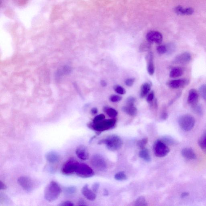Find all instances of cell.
Masks as SVG:
<instances>
[{"mask_svg": "<svg viewBox=\"0 0 206 206\" xmlns=\"http://www.w3.org/2000/svg\"><path fill=\"white\" fill-rule=\"evenodd\" d=\"M61 192V188L58 184L54 181H51L44 190V198L48 202H53L59 198Z\"/></svg>", "mask_w": 206, "mask_h": 206, "instance_id": "cell-1", "label": "cell"}, {"mask_svg": "<svg viewBox=\"0 0 206 206\" xmlns=\"http://www.w3.org/2000/svg\"><path fill=\"white\" fill-rule=\"evenodd\" d=\"M99 144H105L110 151H116L122 147L123 142L122 139L116 135H109L105 139L100 140Z\"/></svg>", "mask_w": 206, "mask_h": 206, "instance_id": "cell-2", "label": "cell"}, {"mask_svg": "<svg viewBox=\"0 0 206 206\" xmlns=\"http://www.w3.org/2000/svg\"><path fill=\"white\" fill-rule=\"evenodd\" d=\"M116 123V120L114 119L103 120L97 122H91L88 126L90 129L98 132H102L107 131L114 128Z\"/></svg>", "mask_w": 206, "mask_h": 206, "instance_id": "cell-3", "label": "cell"}, {"mask_svg": "<svg viewBox=\"0 0 206 206\" xmlns=\"http://www.w3.org/2000/svg\"><path fill=\"white\" fill-rule=\"evenodd\" d=\"M179 126L185 131H191L194 126L195 120L194 117L189 114L181 116L178 121Z\"/></svg>", "mask_w": 206, "mask_h": 206, "instance_id": "cell-4", "label": "cell"}, {"mask_svg": "<svg viewBox=\"0 0 206 206\" xmlns=\"http://www.w3.org/2000/svg\"><path fill=\"white\" fill-rule=\"evenodd\" d=\"M153 150L156 156L159 158L165 157L170 152V150L162 141L157 140L153 144Z\"/></svg>", "mask_w": 206, "mask_h": 206, "instance_id": "cell-5", "label": "cell"}, {"mask_svg": "<svg viewBox=\"0 0 206 206\" xmlns=\"http://www.w3.org/2000/svg\"><path fill=\"white\" fill-rule=\"evenodd\" d=\"M79 162L73 158L67 160L63 164L61 169V172L66 176H70L75 173Z\"/></svg>", "mask_w": 206, "mask_h": 206, "instance_id": "cell-6", "label": "cell"}, {"mask_svg": "<svg viewBox=\"0 0 206 206\" xmlns=\"http://www.w3.org/2000/svg\"><path fill=\"white\" fill-rule=\"evenodd\" d=\"M75 173L81 178L86 179L94 176V172L87 164L83 163H79Z\"/></svg>", "mask_w": 206, "mask_h": 206, "instance_id": "cell-7", "label": "cell"}, {"mask_svg": "<svg viewBox=\"0 0 206 206\" xmlns=\"http://www.w3.org/2000/svg\"><path fill=\"white\" fill-rule=\"evenodd\" d=\"M91 163L92 166L97 170L100 171H105L107 168L106 161L102 155L95 154L92 156L91 159Z\"/></svg>", "mask_w": 206, "mask_h": 206, "instance_id": "cell-8", "label": "cell"}, {"mask_svg": "<svg viewBox=\"0 0 206 206\" xmlns=\"http://www.w3.org/2000/svg\"><path fill=\"white\" fill-rule=\"evenodd\" d=\"M18 184L25 191L31 192L35 189V183L30 177L23 176L19 177L17 180Z\"/></svg>", "mask_w": 206, "mask_h": 206, "instance_id": "cell-9", "label": "cell"}, {"mask_svg": "<svg viewBox=\"0 0 206 206\" xmlns=\"http://www.w3.org/2000/svg\"><path fill=\"white\" fill-rule=\"evenodd\" d=\"M146 39L150 44H160L163 41V36L161 33L158 31H150L147 33Z\"/></svg>", "mask_w": 206, "mask_h": 206, "instance_id": "cell-10", "label": "cell"}, {"mask_svg": "<svg viewBox=\"0 0 206 206\" xmlns=\"http://www.w3.org/2000/svg\"><path fill=\"white\" fill-rule=\"evenodd\" d=\"M189 81L185 79L171 80L167 83V85L172 89H178L184 87L189 84Z\"/></svg>", "mask_w": 206, "mask_h": 206, "instance_id": "cell-11", "label": "cell"}, {"mask_svg": "<svg viewBox=\"0 0 206 206\" xmlns=\"http://www.w3.org/2000/svg\"><path fill=\"white\" fill-rule=\"evenodd\" d=\"M76 154L79 159L81 160H86L89 158V153L87 148L85 146L80 145L76 149Z\"/></svg>", "mask_w": 206, "mask_h": 206, "instance_id": "cell-12", "label": "cell"}, {"mask_svg": "<svg viewBox=\"0 0 206 206\" xmlns=\"http://www.w3.org/2000/svg\"><path fill=\"white\" fill-rule=\"evenodd\" d=\"M191 59V56L190 53L188 52H185L177 56L174 59L173 62L177 64H185L190 62Z\"/></svg>", "mask_w": 206, "mask_h": 206, "instance_id": "cell-13", "label": "cell"}, {"mask_svg": "<svg viewBox=\"0 0 206 206\" xmlns=\"http://www.w3.org/2000/svg\"><path fill=\"white\" fill-rule=\"evenodd\" d=\"M82 194L87 199L90 201H93L96 199L95 193L93 190L89 189L88 185L85 184L83 186L81 190Z\"/></svg>", "mask_w": 206, "mask_h": 206, "instance_id": "cell-14", "label": "cell"}, {"mask_svg": "<svg viewBox=\"0 0 206 206\" xmlns=\"http://www.w3.org/2000/svg\"><path fill=\"white\" fill-rule=\"evenodd\" d=\"M199 99V94L197 90L192 89L189 91L187 100V102L189 104L192 106L198 103Z\"/></svg>", "mask_w": 206, "mask_h": 206, "instance_id": "cell-15", "label": "cell"}, {"mask_svg": "<svg viewBox=\"0 0 206 206\" xmlns=\"http://www.w3.org/2000/svg\"><path fill=\"white\" fill-rule=\"evenodd\" d=\"M45 158L48 162L51 163H56L60 161L61 157L57 152L54 151H50L45 155Z\"/></svg>", "mask_w": 206, "mask_h": 206, "instance_id": "cell-16", "label": "cell"}, {"mask_svg": "<svg viewBox=\"0 0 206 206\" xmlns=\"http://www.w3.org/2000/svg\"><path fill=\"white\" fill-rule=\"evenodd\" d=\"M181 154L185 158L189 160H194L197 159V156L192 148H185L181 150Z\"/></svg>", "mask_w": 206, "mask_h": 206, "instance_id": "cell-17", "label": "cell"}, {"mask_svg": "<svg viewBox=\"0 0 206 206\" xmlns=\"http://www.w3.org/2000/svg\"><path fill=\"white\" fill-rule=\"evenodd\" d=\"M147 71L149 74L153 75L155 72V66L153 63V56L152 52H150L147 56Z\"/></svg>", "mask_w": 206, "mask_h": 206, "instance_id": "cell-18", "label": "cell"}, {"mask_svg": "<svg viewBox=\"0 0 206 206\" xmlns=\"http://www.w3.org/2000/svg\"><path fill=\"white\" fill-rule=\"evenodd\" d=\"M151 86L150 83H145L141 85L140 95L141 98H144L149 94L151 90Z\"/></svg>", "mask_w": 206, "mask_h": 206, "instance_id": "cell-19", "label": "cell"}, {"mask_svg": "<svg viewBox=\"0 0 206 206\" xmlns=\"http://www.w3.org/2000/svg\"><path fill=\"white\" fill-rule=\"evenodd\" d=\"M139 156L141 158L146 162H150L151 161V157L150 152L146 148L141 149L139 153Z\"/></svg>", "mask_w": 206, "mask_h": 206, "instance_id": "cell-20", "label": "cell"}, {"mask_svg": "<svg viewBox=\"0 0 206 206\" xmlns=\"http://www.w3.org/2000/svg\"><path fill=\"white\" fill-rule=\"evenodd\" d=\"M184 71L183 69L181 68L175 67L172 69L170 71V77L172 78L180 77L181 75H183Z\"/></svg>", "mask_w": 206, "mask_h": 206, "instance_id": "cell-21", "label": "cell"}, {"mask_svg": "<svg viewBox=\"0 0 206 206\" xmlns=\"http://www.w3.org/2000/svg\"><path fill=\"white\" fill-rule=\"evenodd\" d=\"M122 111L130 116H135L137 114V110L134 106H127L122 108Z\"/></svg>", "mask_w": 206, "mask_h": 206, "instance_id": "cell-22", "label": "cell"}, {"mask_svg": "<svg viewBox=\"0 0 206 206\" xmlns=\"http://www.w3.org/2000/svg\"><path fill=\"white\" fill-rule=\"evenodd\" d=\"M198 144L202 151L206 153V132H205L199 138Z\"/></svg>", "mask_w": 206, "mask_h": 206, "instance_id": "cell-23", "label": "cell"}, {"mask_svg": "<svg viewBox=\"0 0 206 206\" xmlns=\"http://www.w3.org/2000/svg\"><path fill=\"white\" fill-rule=\"evenodd\" d=\"M103 111L110 117L112 119H114L117 116V111L112 108L105 107L103 108Z\"/></svg>", "mask_w": 206, "mask_h": 206, "instance_id": "cell-24", "label": "cell"}, {"mask_svg": "<svg viewBox=\"0 0 206 206\" xmlns=\"http://www.w3.org/2000/svg\"><path fill=\"white\" fill-rule=\"evenodd\" d=\"M191 106L192 111L196 114L201 116L203 114V111L202 107L198 103Z\"/></svg>", "mask_w": 206, "mask_h": 206, "instance_id": "cell-25", "label": "cell"}, {"mask_svg": "<svg viewBox=\"0 0 206 206\" xmlns=\"http://www.w3.org/2000/svg\"><path fill=\"white\" fill-rule=\"evenodd\" d=\"M134 205L136 206H146L147 205V203L145 198L143 197H140L137 199Z\"/></svg>", "mask_w": 206, "mask_h": 206, "instance_id": "cell-26", "label": "cell"}, {"mask_svg": "<svg viewBox=\"0 0 206 206\" xmlns=\"http://www.w3.org/2000/svg\"><path fill=\"white\" fill-rule=\"evenodd\" d=\"M114 178L116 180L118 181H123V180H126L127 177L124 172L123 171H120L115 174Z\"/></svg>", "mask_w": 206, "mask_h": 206, "instance_id": "cell-27", "label": "cell"}, {"mask_svg": "<svg viewBox=\"0 0 206 206\" xmlns=\"http://www.w3.org/2000/svg\"><path fill=\"white\" fill-rule=\"evenodd\" d=\"M162 141L164 142L166 144L168 145H175L176 141L173 140V138H171L169 137H165L163 138Z\"/></svg>", "mask_w": 206, "mask_h": 206, "instance_id": "cell-28", "label": "cell"}, {"mask_svg": "<svg viewBox=\"0 0 206 206\" xmlns=\"http://www.w3.org/2000/svg\"><path fill=\"white\" fill-rule=\"evenodd\" d=\"M199 92L202 98L206 102V84L202 85L199 87Z\"/></svg>", "mask_w": 206, "mask_h": 206, "instance_id": "cell-29", "label": "cell"}, {"mask_svg": "<svg viewBox=\"0 0 206 206\" xmlns=\"http://www.w3.org/2000/svg\"><path fill=\"white\" fill-rule=\"evenodd\" d=\"M148 139L147 138H145V139L138 141L137 145L139 148L141 149H142L145 148V146L146 145Z\"/></svg>", "mask_w": 206, "mask_h": 206, "instance_id": "cell-30", "label": "cell"}, {"mask_svg": "<svg viewBox=\"0 0 206 206\" xmlns=\"http://www.w3.org/2000/svg\"><path fill=\"white\" fill-rule=\"evenodd\" d=\"M65 193L68 194H73L75 193L77 191V188L74 186H70L65 188L64 190Z\"/></svg>", "mask_w": 206, "mask_h": 206, "instance_id": "cell-31", "label": "cell"}, {"mask_svg": "<svg viewBox=\"0 0 206 206\" xmlns=\"http://www.w3.org/2000/svg\"><path fill=\"white\" fill-rule=\"evenodd\" d=\"M114 90L117 93L120 95L125 94L126 91L125 89L120 85H115L114 87Z\"/></svg>", "mask_w": 206, "mask_h": 206, "instance_id": "cell-32", "label": "cell"}, {"mask_svg": "<svg viewBox=\"0 0 206 206\" xmlns=\"http://www.w3.org/2000/svg\"><path fill=\"white\" fill-rule=\"evenodd\" d=\"M157 51L158 53L160 54H163L166 53L167 52L166 46L160 45L158 46L157 48Z\"/></svg>", "mask_w": 206, "mask_h": 206, "instance_id": "cell-33", "label": "cell"}, {"mask_svg": "<svg viewBox=\"0 0 206 206\" xmlns=\"http://www.w3.org/2000/svg\"><path fill=\"white\" fill-rule=\"evenodd\" d=\"M122 100V97L120 96L113 95H111L110 98V100L112 102H117Z\"/></svg>", "mask_w": 206, "mask_h": 206, "instance_id": "cell-34", "label": "cell"}, {"mask_svg": "<svg viewBox=\"0 0 206 206\" xmlns=\"http://www.w3.org/2000/svg\"><path fill=\"white\" fill-rule=\"evenodd\" d=\"M105 119V116L103 114H100L96 116L94 118V119H93L92 122H94L95 123V122H100V121H103V120H104Z\"/></svg>", "mask_w": 206, "mask_h": 206, "instance_id": "cell-35", "label": "cell"}, {"mask_svg": "<svg viewBox=\"0 0 206 206\" xmlns=\"http://www.w3.org/2000/svg\"><path fill=\"white\" fill-rule=\"evenodd\" d=\"M184 9L181 6H177L174 9L175 13L178 15H184Z\"/></svg>", "mask_w": 206, "mask_h": 206, "instance_id": "cell-36", "label": "cell"}, {"mask_svg": "<svg viewBox=\"0 0 206 206\" xmlns=\"http://www.w3.org/2000/svg\"><path fill=\"white\" fill-rule=\"evenodd\" d=\"M136 101L135 99L132 97H130L126 100V104L129 106H134Z\"/></svg>", "mask_w": 206, "mask_h": 206, "instance_id": "cell-37", "label": "cell"}, {"mask_svg": "<svg viewBox=\"0 0 206 206\" xmlns=\"http://www.w3.org/2000/svg\"><path fill=\"white\" fill-rule=\"evenodd\" d=\"M150 43L148 42L147 43H143L140 46V50L142 51H146L147 50L150 49Z\"/></svg>", "mask_w": 206, "mask_h": 206, "instance_id": "cell-38", "label": "cell"}, {"mask_svg": "<svg viewBox=\"0 0 206 206\" xmlns=\"http://www.w3.org/2000/svg\"><path fill=\"white\" fill-rule=\"evenodd\" d=\"M167 52L168 54H172L175 50V46L173 44H169L167 45Z\"/></svg>", "mask_w": 206, "mask_h": 206, "instance_id": "cell-39", "label": "cell"}, {"mask_svg": "<svg viewBox=\"0 0 206 206\" xmlns=\"http://www.w3.org/2000/svg\"><path fill=\"white\" fill-rule=\"evenodd\" d=\"M194 9L192 8L189 7L188 8L184 9V15H190L193 14Z\"/></svg>", "mask_w": 206, "mask_h": 206, "instance_id": "cell-40", "label": "cell"}, {"mask_svg": "<svg viewBox=\"0 0 206 206\" xmlns=\"http://www.w3.org/2000/svg\"><path fill=\"white\" fill-rule=\"evenodd\" d=\"M135 79L134 78H129L127 79L125 81L126 85L129 87L132 86L134 83Z\"/></svg>", "mask_w": 206, "mask_h": 206, "instance_id": "cell-41", "label": "cell"}, {"mask_svg": "<svg viewBox=\"0 0 206 206\" xmlns=\"http://www.w3.org/2000/svg\"><path fill=\"white\" fill-rule=\"evenodd\" d=\"M154 98V93L153 92H151V93L148 94L147 95V102L150 103L152 102Z\"/></svg>", "mask_w": 206, "mask_h": 206, "instance_id": "cell-42", "label": "cell"}, {"mask_svg": "<svg viewBox=\"0 0 206 206\" xmlns=\"http://www.w3.org/2000/svg\"><path fill=\"white\" fill-rule=\"evenodd\" d=\"M74 204L71 201L67 200V201L61 202L59 205L60 206H74Z\"/></svg>", "mask_w": 206, "mask_h": 206, "instance_id": "cell-43", "label": "cell"}, {"mask_svg": "<svg viewBox=\"0 0 206 206\" xmlns=\"http://www.w3.org/2000/svg\"><path fill=\"white\" fill-rule=\"evenodd\" d=\"M99 187H100V184H99V183L96 182V183L93 184V185H92V189L95 193H97V192H98Z\"/></svg>", "mask_w": 206, "mask_h": 206, "instance_id": "cell-44", "label": "cell"}, {"mask_svg": "<svg viewBox=\"0 0 206 206\" xmlns=\"http://www.w3.org/2000/svg\"><path fill=\"white\" fill-rule=\"evenodd\" d=\"M78 205L79 206H87L85 201L83 199H80L78 201Z\"/></svg>", "mask_w": 206, "mask_h": 206, "instance_id": "cell-45", "label": "cell"}, {"mask_svg": "<svg viewBox=\"0 0 206 206\" xmlns=\"http://www.w3.org/2000/svg\"><path fill=\"white\" fill-rule=\"evenodd\" d=\"M168 118V113L166 112H163L161 115V119L163 120H166Z\"/></svg>", "mask_w": 206, "mask_h": 206, "instance_id": "cell-46", "label": "cell"}, {"mask_svg": "<svg viewBox=\"0 0 206 206\" xmlns=\"http://www.w3.org/2000/svg\"><path fill=\"white\" fill-rule=\"evenodd\" d=\"M98 110L97 108H92V110H91V113H92V114L93 115L96 114L97 113H98Z\"/></svg>", "mask_w": 206, "mask_h": 206, "instance_id": "cell-47", "label": "cell"}, {"mask_svg": "<svg viewBox=\"0 0 206 206\" xmlns=\"http://www.w3.org/2000/svg\"><path fill=\"white\" fill-rule=\"evenodd\" d=\"M0 184H1V185H0V189L1 190H4V189H6V186L1 181L0 182Z\"/></svg>", "mask_w": 206, "mask_h": 206, "instance_id": "cell-48", "label": "cell"}, {"mask_svg": "<svg viewBox=\"0 0 206 206\" xmlns=\"http://www.w3.org/2000/svg\"><path fill=\"white\" fill-rule=\"evenodd\" d=\"M189 195V193L188 192H184L181 193V198H184L186 197H188Z\"/></svg>", "mask_w": 206, "mask_h": 206, "instance_id": "cell-49", "label": "cell"}, {"mask_svg": "<svg viewBox=\"0 0 206 206\" xmlns=\"http://www.w3.org/2000/svg\"><path fill=\"white\" fill-rule=\"evenodd\" d=\"M100 83H101V85L102 87H106L107 85L106 82L104 80H102L101 81V82H100Z\"/></svg>", "mask_w": 206, "mask_h": 206, "instance_id": "cell-50", "label": "cell"}]
</instances>
